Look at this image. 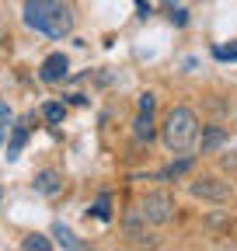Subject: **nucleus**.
<instances>
[{
	"mask_svg": "<svg viewBox=\"0 0 237 251\" xmlns=\"http://www.w3.org/2000/svg\"><path fill=\"white\" fill-rule=\"evenodd\" d=\"M24 25L46 39H67L77 28L73 0H24Z\"/></svg>",
	"mask_w": 237,
	"mask_h": 251,
	"instance_id": "f257e3e1",
	"label": "nucleus"
},
{
	"mask_svg": "<svg viewBox=\"0 0 237 251\" xmlns=\"http://www.w3.org/2000/svg\"><path fill=\"white\" fill-rule=\"evenodd\" d=\"M161 140H164L167 153H189L195 147V140H199V119H195V112L185 108V105L171 108L167 119H164V126H161Z\"/></svg>",
	"mask_w": 237,
	"mask_h": 251,
	"instance_id": "f03ea898",
	"label": "nucleus"
},
{
	"mask_svg": "<svg viewBox=\"0 0 237 251\" xmlns=\"http://www.w3.org/2000/svg\"><path fill=\"white\" fill-rule=\"evenodd\" d=\"M140 216L146 220V224L154 227H164L174 220V196L171 192H146L143 206H140Z\"/></svg>",
	"mask_w": 237,
	"mask_h": 251,
	"instance_id": "7ed1b4c3",
	"label": "nucleus"
},
{
	"mask_svg": "<svg viewBox=\"0 0 237 251\" xmlns=\"http://www.w3.org/2000/svg\"><path fill=\"white\" fill-rule=\"evenodd\" d=\"M192 196L202 199V202H227L230 199V185L216 175H206V178H195L192 181Z\"/></svg>",
	"mask_w": 237,
	"mask_h": 251,
	"instance_id": "20e7f679",
	"label": "nucleus"
},
{
	"mask_svg": "<svg viewBox=\"0 0 237 251\" xmlns=\"http://www.w3.org/2000/svg\"><path fill=\"white\" fill-rule=\"evenodd\" d=\"M154 105H157V98H154V94L150 91H146V94H140V115H136V140L140 143H150L154 140Z\"/></svg>",
	"mask_w": 237,
	"mask_h": 251,
	"instance_id": "39448f33",
	"label": "nucleus"
},
{
	"mask_svg": "<svg viewBox=\"0 0 237 251\" xmlns=\"http://www.w3.org/2000/svg\"><path fill=\"white\" fill-rule=\"evenodd\" d=\"M67 74H70V59H67L63 52L46 56V59H42V67H39L42 84H63V80H67Z\"/></svg>",
	"mask_w": 237,
	"mask_h": 251,
	"instance_id": "423d86ee",
	"label": "nucleus"
},
{
	"mask_svg": "<svg viewBox=\"0 0 237 251\" xmlns=\"http://www.w3.org/2000/svg\"><path fill=\"white\" fill-rule=\"evenodd\" d=\"M35 192H39V196H59V192H63V175L52 171V168L39 171V175H35Z\"/></svg>",
	"mask_w": 237,
	"mask_h": 251,
	"instance_id": "0eeeda50",
	"label": "nucleus"
},
{
	"mask_svg": "<svg viewBox=\"0 0 237 251\" xmlns=\"http://www.w3.org/2000/svg\"><path fill=\"white\" fill-rule=\"evenodd\" d=\"M230 143V133L227 129H220V126H206L202 129V153H213V150H220V147H227Z\"/></svg>",
	"mask_w": 237,
	"mask_h": 251,
	"instance_id": "6e6552de",
	"label": "nucleus"
},
{
	"mask_svg": "<svg viewBox=\"0 0 237 251\" xmlns=\"http://www.w3.org/2000/svg\"><path fill=\"white\" fill-rule=\"evenodd\" d=\"M52 237H56L59 244H63V248H73V251H84V248H87V244H84V241H80V237H77L67 224H56V227H52Z\"/></svg>",
	"mask_w": 237,
	"mask_h": 251,
	"instance_id": "1a4fd4ad",
	"label": "nucleus"
},
{
	"mask_svg": "<svg viewBox=\"0 0 237 251\" xmlns=\"http://www.w3.org/2000/svg\"><path fill=\"white\" fill-rule=\"evenodd\" d=\"M28 143V129L24 126H14V133H11V143H7V161H14V157L21 153V147Z\"/></svg>",
	"mask_w": 237,
	"mask_h": 251,
	"instance_id": "9d476101",
	"label": "nucleus"
},
{
	"mask_svg": "<svg viewBox=\"0 0 237 251\" xmlns=\"http://www.w3.org/2000/svg\"><path fill=\"white\" fill-rule=\"evenodd\" d=\"M42 115H46V122H49V126H59V122L67 119V105H59V101H49V105L42 108Z\"/></svg>",
	"mask_w": 237,
	"mask_h": 251,
	"instance_id": "9b49d317",
	"label": "nucleus"
},
{
	"mask_svg": "<svg viewBox=\"0 0 237 251\" xmlns=\"http://www.w3.org/2000/svg\"><path fill=\"white\" fill-rule=\"evenodd\" d=\"M21 248H24V251H49V248H52V241H46L42 234H28V237L21 241Z\"/></svg>",
	"mask_w": 237,
	"mask_h": 251,
	"instance_id": "f8f14e48",
	"label": "nucleus"
},
{
	"mask_svg": "<svg viewBox=\"0 0 237 251\" xmlns=\"http://www.w3.org/2000/svg\"><path fill=\"white\" fill-rule=\"evenodd\" d=\"M7 129H11V105H7V101H0V147H4Z\"/></svg>",
	"mask_w": 237,
	"mask_h": 251,
	"instance_id": "ddd939ff",
	"label": "nucleus"
},
{
	"mask_svg": "<svg viewBox=\"0 0 237 251\" xmlns=\"http://www.w3.org/2000/svg\"><path fill=\"white\" fill-rule=\"evenodd\" d=\"M189 168H192V157H182V161H178V164H171V168H167L161 178H178V175H185Z\"/></svg>",
	"mask_w": 237,
	"mask_h": 251,
	"instance_id": "4468645a",
	"label": "nucleus"
},
{
	"mask_svg": "<svg viewBox=\"0 0 237 251\" xmlns=\"http://www.w3.org/2000/svg\"><path fill=\"white\" fill-rule=\"evenodd\" d=\"M95 216H98V220H112V202H108V196H101V199H98Z\"/></svg>",
	"mask_w": 237,
	"mask_h": 251,
	"instance_id": "2eb2a0df",
	"label": "nucleus"
},
{
	"mask_svg": "<svg viewBox=\"0 0 237 251\" xmlns=\"http://www.w3.org/2000/svg\"><path fill=\"white\" fill-rule=\"evenodd\" d=\"M216 56H220V59H237V46H230V49H223V46H220V49H216Z\"/></svg>",
	"mask_w": 237,
	"mask_h": 251,
	"instance_id": "dca6fc26",
	"label": "nucleus"
}]
</instances>
